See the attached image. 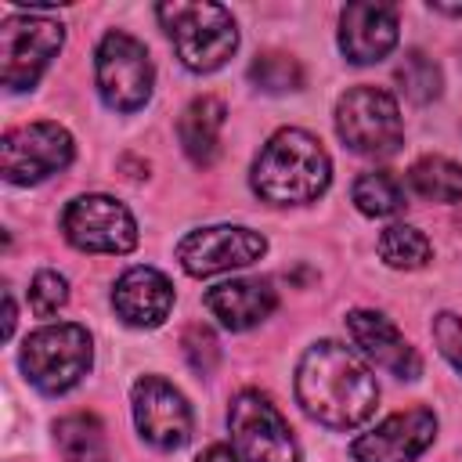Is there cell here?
Instances as JSON below:
<instances>
[{
	"mask_svg": "<svg viewBox=\"0 0 462 462\" xmlns=\"http://www.w3.org/2000/svg\"><path fill=\"white\" fill-rule=\"evenodd\" d=\"M296 401L328 430H357L375 415L379 383L357 350L336 339H318L300 357Z\"/></svg>",
	"mask_w": 462,
	"mask_h": 462,
	"instance_id": "6da1fadb",
	"label": "cell"
},
{
	"mask_svg": "<svg viewBox=\"0 0 462 462\" xmlns=\"http://www.w3.org/2000/svg\"><path fill=\"white\" fill-rule=\"evenodd\" d=\"M249 180L253 191L271 206L314 202L332 180V159L314 134L285 126L260 148Z\"/></svg>",
	"mask_w": 462,
	"mask_h": 462,
	"instance_id": "7a4b0ae2",
	"label": "cell"
},
{
	"mask_svg": "<svg viewBox=\"0 0 462 462\" xmlns=\"http://www.w3.org/2000/svg\"><path fill=\"white\" fill-rule=\"evenodd\" d=\"M177 58L191 72H217L238 51V25L224 4L209 0H173L155 7Z\"/></svg>",
	"mask_w": 462,
	"mask_h": 462,
	"instance_id": "3957f363",
	"label": "cell"
},
{
	"mask_svg": "<svg viewBox=\"0 0 462 462\" xmlns=\"http://www.w3.org/2000/svg\"><path fill=\"white\" fill-rule=\"evenodd\" d=\"M18 365L40 393H51V397L69 393L94 365L90 332L76 321L43 325L25 336V343L18 350Z\"/></svg>",
	"mask_w": 462,
	"mask_h": 462,
	"instance_id": "277c9868",
	"label": "cell"
},
{
	"mask_svg": "<svg viewBox=\"0 0 462 462\" xmlns=\"http://www.w3.org/2000/svg\"><path fill=\"white\" fill-rule=\"evenodd\" d=\"M336 134L339 141L368 159H386L404 141V123L393 94L383 87H350L336 105Z\"/></svg>",
	"mask_w": 462,
	"mask_h": 462,
	"instance_id": "5b68a950",
	"label": "cell"
},
{
	"mask_svg": "<svg viewBox=\"0 0 462 462\" xmlns=\"http://www.w3.org/2000/svg\"><path fill=\"white\" fill-rule=\"evenodd\" d=\"M94 79H97L101 101L112 112L144 108L152 97V87H155V69H152L148 47L123 29L105 32L94 51Z\"/></svg>",
	"mask_w": 462,
	"mask_h": 462,
	"instance_id": "8992f818",
	"label": "cell"
},
{
	"mask_svg": "<svg viewBox=\"0 0 462 462\" xmlns=\"http://www.w3.org/2000/svg\"><path fill=\"white\" fill-rule=\"evenodd\" d=\"M65 43L61 22L29 11L11 14L0 25V83L7 90H32L36 79L47 72V65L58 58Z\"/></svg>",
	"mask_w": 462,
	"mask_h": 462,
	"instance_id": "52a82bcc",
	"label": "cell"
},
{
	"mask_svg": "<svg viewBox=\"0 0 462 462\" xmlns=\"http://www.w3.org/2000/svg\"><path fill=\"white\" fill-rule=\"evenodd\" d=\"M76 155V141L58 123H22L0 141V173L11 184H40L61 173Z\"/></svg>",
	"mask_w": 462,
	"mask_h": 462,
	"instance_id": "ba28073f",
	"label": "cell"
},
{
	"mask_svg": "<svg viewBox=\"0 0 462 462\" xmlns=\"http://www.w3.org/2000/svg\"><path fill=\"white\" fill-rule=\"evenodd\" d=\"M227 426L242 462H300L296 437L260 390H242L227 408Z\"/></svg>",
	"mask_w": 462,
	"mask_h": 462,
	"instance_id": "9c48e42d",
	"label": "cell"
},
{
	"mask_svg": "<svg viewBox=\"0 0 462 462\" xmlns=\"http://www.w3.org/2000/svg\"><path fill=\"white\" fill-rule=\"evenodd\" d=\"M61 231L83 253L123 256L137 245V220L112 195H79V199H72L61 213Z\"/></svg>",
	"mask_w": 462,
	"mask_h": 462,
	"instance_id": "30bf717a",
	"label": "cell"
},
{
	"mask_svg": "<svg viewBox=\"0 0 462 462\" xmlns=\"http://www.w3.org/2000/svg\"><path fill=\"white\" fill-rule=\"evenodd\" d=\"M267 253V238L242 224H213L188 231L177 245V260L191 278H209L231 267H249Z\"/></svg>",
	"mask_w": 462,
	"mask_h": 462,
	"instance_id": "8fae6325",
	"label": "cell"
},
{
	"mask_svg": "<svg viewBox=\"0 0 462 462\" xmlns=\"http://www.w3.org/2000/svg\"><path fill=\"white\" fill-rule=\"evenodd\" d=\"M134 422L141 440H148L159 451H177L191 437V408L184 393L162 379V375H141L130 390Z\"/></svg>",
	"mask_w": 462,
	"mask_h": 462,
	"instance_id": "7c38bea8",
	"label": "cell"
},
{
	"mask_svg": "<svg viewBox=\"0 0 462 462\" xmlns=\"http://www.w3.org/2000/svg\"><path fill=\"white\" fill-rule=\"evenodd\" d=\"M437 437V415L430 408H408L386 415L375 430L361 433L350 444L354 462H411Z\"/></svg>",
	"mask_w": 462,
	"mask_h": 462,
	"instance_id": "4fadbf2b",
	"label": "cell"
},
{
	"mask_svg": "<svg viewBox=\"0 0 462 462\" xmlns=\"http://www.w3.org/2000/svg\"><path fill=\"white\" fill-rule=\"evenodd\" d=\"M346 332L354 346L379 368H386L397 379H419L422 375V357L419 350L401 336V328L379 314V310H350L346 314Z\"/></svg>",
	"mask_w": 462,
	"mask_h": 462,
	"instance_id": "5bb4252c",
	"label": "cell"
},
{
	"mask_svg": "<svg viewBox=\"0 0 462 462\" xmlns=\"http://www.w3.org/2000/svg\"><path fill=\"white\" fill-rule=\"evenodd\" d=\"M397 47V11L390 4H346L339 14V51L354 65L383 61Z\"/></svg>",
	"mask_w": 462,
	"mask_h": 462,
	"instance_id": "9a60e30c",
	"label": "cell"
},
{
	"mask_svg": "<svg viewBox=\"0 0 462 462\" xmlns=\"http://www.w3.org/2000/svg\"><path fill=\"white\" fill-rule=\"evenodd\" d=\"M116 314L134 328H155L173 310V285L155 267H130L116 278L112 289Z\"/></svg>",
	"mask_w": 462,
	"mask_h": 462,
	"instance_id": "2e32d148",
	"label": "cell"
},
{
	"mask_svg": "<svg viewBox=\"0 0 462 462\" xmlns=\"http://www.w3.org/2000/svg\"><path fill=\"white\" fill-rule=\"evenodd\" d=\"M202 303L224 328L245 332V328L260 325L263 318H271V310L278 307V292L263 278H231V282L206 289Z\"/></svg>",
	"mask_w": 462,
	"mask_h": 462,
	"instance_id": "e0dca14e",
	"label": "cell"
},
{
	"mask_svg": "<svg viewBox=\"0 0 462 462\" xmlns=\"http://www.w3.org/2000/svg\"><path fill=\"white\" fill-rule=\"evenodd\" d=\"M224 123H227V108H224V101L213 97V94L195 97V101L180 112V119H177V137H180L184 155H188L195 166H213V159H217V152H220Z\"/></svg>",
	"mask_w": 462,
	"mask_h": 462,
	"instance_id": "ac0fdd59",
	"label": "cell"
},
{
	"mask_svg": "<svg viewBox=\"0 0 462 462\" xmlns=\"http://www.w3.org/2000/svg\"><path fill=\"white\" fill-rule=\"evenodd\" d=\"M54 448L61 462H112L108 433L97 415L76 411L54 422Z\"/></svg>",
	"mask_w": 462,
	"mask_h": 462,
	"instance_id": "d6986e66",
	"label": "cell"
},
{
	"mask_svg": "<svg viewBox=\"0 0 462 462\" xmlns=\"http://www.w3.org/2000/svg\"><path fill=\"white\" fill-rule=\"evenodd\" d=\"M408 188L426 202H458L462 199V166L448 155H422L408 170Z\"/></svg>",
	"mask_w": 462,
	"mask_h": 462,
	"instance_id": "ffe728a7",
	"label": "cell"
},
{
	"mask_svg": "<svg viewBox=\"0 0 462 462\" xmlns=\"http://www.w3.org/2000/svg\"><path fill=\"white\" fill-rule=\"evenodd\" d=\"M354 206L365 213V217H393L408 206V191L404 184L386 173V170H372V173H361L354 180V191H350Z\"/></svg>",
	"mask_w": 462,
	"mask_h": 462,
	"instance_id": "44dd1931",
	"label": "cell"
},
{
	"mask_svg": "<svg viewBox=\"0 0 462 462\" xmlns=\"http://www.w3.org/2000/svg\"><path fill=\"white\" fill-rule=\"evenodd\" d=\"M375 249H379L383 263L393 267V271H415V267L430 263V256H433L430 238L419 227H411V224H390L379 235V245Z\"/></svg>",
	"mask_w": 462,
	"mask_h": 462,
	"instance_id": "7402d4cb",
	"label": "cell"
},
{
	"mask_svg": "<svg viewBox=\"0 0 462 462\" xmlns=\"http://www.w3.org/2000/svg\"><path fill=\"white\" fill-rule=\"evenodd\" d=\"M249 79L256 90L263 94H289V90H300L303 87V69L292 54H282V51H263L253 58L249 65Z\"/></svg>",
	"mask_w": 462,
	"mask_h": 462,
	"instance_id": "603a6c76",
	"label": "cell"
},
{
	"mask_svg": "<svg viewBox=\"0 0 462 462\" xmlns=\"http://www.w3.org/2000/svg\"><path fill=\"white\" fill-rule=\"evenodd\" d=\"M397 83L404 90V97H411L415 105H426L433 97H440V87H444V76H440V65L422 54V51H408L397 65Z\"/></svg>",
	"mask_w": 462,
	"mask_h": 462,
	"instance_id": "cb8c5ba5",
	"label": "cell"
},
{
	"mask_svg": "<svg viewBox=\"0 0 462 462\" xmlns=\"http://www.w3.org/2000/svg\"><path fill=\"white\" fill-rule=\"evenodd\" d=\"M69 300V282L58 271H36L32 285H29V307L36 318H51L65 307Z\"/></svg>",
	"mask_w": 462,
	"mask_h": 462,
	"instance_id": "d4e9b609",
	"label": "cell"
},
{
	"mask_svg": "<svg viewBox=\"0 0 462 462\" xmlns=\"http://www.w3.org/2000/svg\"><path fill=\"white\" fill-rule=\"evenodd\" d=\"M184 357H188V365H191V372H199V375H209L213 368H217V357H220V346H217V336L206 328V325H191L188 332H184Z\"/></svg>",
	"mask_w": 462,
	"mask_h": 462,
	"instance_id": "484cf974",
	"label": "cell"
},
{
	"mask_svg": "<svg viewBox=\"0 0 462 462\" xmlns=\"http://www.w3.org/2000/svg\"><path fill=\"white\" fill-rule=\"evenodd\" d=\"M433 339H437V346H440V354L462 372V321L455 318V314H437L433 318Z\"/></svg>",
	"mask_w": 462,
	"mask_h": 462,
	"instance_id": "4316f807",
	"label": "cell"
},
{
	"mask_svg": "<svg viewBox=\"0 0 462 462\" xmlns=\"http://www.w3.org/2000/svg\"><path fill=\"white\" fill-rule=\"evenodd\" d=\"M195 462H242V455L235 448H227V444H209Z\"/></svg>",
	"mask_w": 462,
	"mask_h": 462,
	"instance_id": "83f0119b",
	"label": "cell"
},
{
	"mask_svg": "<svg viewBox=\"0 0 462 462\" xmlns=\"http://www.w3.org/2000/svg\"><path fill=\"white\" fill-rule=\"evenodd\" d=\"M11 332H14V300H11V292H4V339H11Z\"/></svg>",
	"mask_w": 462,
	"mask_h": 462,
	"instance_id": "f1b7e54d",
	"label": "cell"
},
{
	"mask_svg": "<svg viewBox=\"0 0 462 462\" xmlns=\"http://www.w3.org/2000/svg\"><path fill=\"white\" fill-rule=\"evenodd\" d=\"M433 11H444V14H462V4H430Z\"/></svg>",
	"mask_w": 462,
	"mask_h": 462,
	"instance_id": "f546056e",
	"label": "cell"
}]
</instances>
